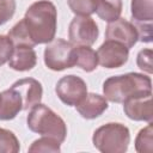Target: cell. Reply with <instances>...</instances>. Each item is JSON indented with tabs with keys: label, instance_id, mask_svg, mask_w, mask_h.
Listing matches in <instances>:
<instances>
[{
	"label": "cell",
	"instance_id": "cell-1",
	"mask_svg": "<svg viewBox=\"0 0 153 153\" xmlns=\"http://www.w3.org/2000/svg\"><path fill=\"white\" fill-rule=\"evenodd\" d=\"M23 20L33 45L48 44L55 38L57 11L51 1L38 0L31 4L26 10Z\"/></svg>",
	"mask_w": 153,
	"mask_h": 153
},
{
	"label": "cell",
	"instance_id": "cell-2",
	"mask_svg": "<svg viewBox=\"0 0 153 153\" xmlns=\"http://www.w3.org/2000/svg\"><path fill=\"white\" fill-rule=\"evenodd\" d=\"M103 93L106 100L123 103L124 100L152 93V80L142 73H126L108 78L103 82Z\"/></svg>",
	"mask_w": 153,
	"mask_h": 153
},
{
	"label": "cell",
	"instance_id": "cell-3",
	"mask_svg": "<svg viewBox=\"0 0 153 153\" xmlns=\"http://www.w3.org/2000/svg\"><path fill=\"white\" fill-rule=\"evenodd\" d=\"M27 128L42 136L55 139L60 143L66 140L67 126L65 121L44 104H36L26 117Z\"/></svg>",
	"mask_w": 153,
	"mask_h": 153
},
{
	"label": "cell",
	"instance_id": "cell-4",
	"mask_svg": "<svg viewBox=\"0 0 153 153\" xmlns=\"http://www.w3.org/2000/svg\"><path fill=\"white\" fill-rule=\"evenodd\" d=\"M92 142L102 153H124L130 143V131L122 123L110 122L94 130Z\"/></svg>",
	"mask_w": 153,
	"mask_h": 153
},
{
	"label": "cell",
	"instance_id": "cell-5",
	"mask_svg": "<svg viewBox=\"0 0 153 153\" xmlns=\"http://www.w3.org/2000/svg\"><path fill=\"white\" fill-rule=\"evenodd\" d=\"M44 63L55 72L75 66V45L63 38H54L44 49Z\"/></svg>",
	"mask_w": 153,
	"mask_h": 153
},
{
	"label": "cell",
	"instance_id": "cell-6",
	"mask_svg": "<svg viewBox=\"0 0 153 153\" xmlns=\"http://www.w3.org/2000/svg\"><path fill=\"white\" fill-rule=\"evenodd\" d=\"M98 35V25L90 16H75L68 27V38L74 45L91 47L96 43Z\"/></svg>",
	"mask_w": 153,
	"mask_h": 153
},
{
	"label": "cell",
	"instance_id": "cell-7",
	"mask_svg": "<svg viewBox=\"0 0 153 153\" xmlns=\"http://www.w3.org/2000/svg\"><path fill=\"white\" fill-rule=\"evenodd\" d=\"M55 92L63 104L76 106L87 94V85L80 76L74 74L65 75L57 81Z\"/></svg>",
	"mask_w": 153,
	"mask_h": 153
},
{
	"label": "cell",
	"instance_id": "cell-8",
	"mask_svg": "<svg viewBox=\"0 0 153 153\" xmlns=\"http://www.w3.org/2000/svg\"><path fill=\"white\" fill-rule=\"evenodd\" d=\"M96 53L98 63L109 69L124 66L129 57V49L123 44L111 39H105Z\"/></svg>",
	"mask_w": 153,
	"mask_h": 153
},
{
	"label": "cell",
	"instance_id": "cell-9",
	"mask_svg": "<svg viewBox=\"0 0 153 153\" xmlns=\"http://www.w3.org/2000/svg\"><path fill=\"white\" fill-rule=\"evenodd\" d=\"M105 39L116 41L130 49L139 41V33L134 23L120 17L118 19L108 24L105 30Z\"/></svg>",
	"mask_w": 153,
	"mask_h": 153
},
{
	"label": "cell",
	"instance_id": "cell-10",
	"mask_svg": "<svg viewBox=\"0 0 153 153\" xmlns=\"http://www.w3.org/2000/svg\"><path fill=\"white\" fill-rule=\"evenodd\" d=\"M123 111L133 121L152 122V93L137 96L123 102Z\"/></svg>",
	"mask_w": 153,
	"mask_h": 153
},
{
	"label": "cell",
	"instance_id": "cell-11",
	"mask_svg": "<svg viewBox=\"0 0 153 153\" xmlns=\"http://www.w3.org/2000/svg\"><path fill=\"white\" fill-rule=\"evenodd\" d=\"M12 87L19 93L23 100V110H29L41 103L43 96L42 84L33 78H24L17 80Z\"/></svg>",
	"mask_w": 153,
	"mask_h": 153
},
{
	"label": "cell",
	"instance_id": "cell-12",
	"mask_svg": "<svg viewBox=\"0 0 153 153\" xmlns=\"http://www.w3.org/2000/svg\"><path fill=\"white\" fill-rule=\"evenodd\" d=\"M108 100L98 93H87L85 98L76 105V111L82 118L93 120L103 115L108 109Z\"/></svg>",
	"mask_w": 153,
	"mask_h": 153
},
{
	"label": "cell",
	"instance_id": "cell-13",
	"mask_svg": "<svg viewBox=\"0 0 153 153\" xmlns=\"http://www.w3.org/2000/svg\"><path fill=\"white\" fill-rule=\"evenodd\" d=\"M23 110V100L19 93L11 86L1 92L0 98V120H13Z\"/></svg>",
	"mask_w": 153,
	"mask_h": 153
},
{
	"label": "cell",
	"instance_id": "cell-14",
	"mask_svg": "<svg viewBox=\"0 0 153 153\" xmlns=\"http://www.w3.org/2000/svg\"><path fill=\"white\" fill-rule=\"evenodd\" d=\"M37 63V55L32 47L16 45L13 54L8 61L10 68L18 72H26L32 69Z\"/></svg>",
	"mask_w": 153,
	"mask_h": 153
},
{
	"label": "cell",
	"instance_id": "cell-15",
	"mask_svg": "<svg viewBox=\"0 0 153 153\" xmlns=\"http://www.w3.org/2000/svg\"><path fill=\"white\" fill-rule=\"evenodd\" d=\"M75 66L90 73L98 66L97 53L87 45H75Z\"/></svg>",
	"mask_w": 153,
	"mask_h": 153
},
{
	"label": "cell",
	"instance_id": "cell-16",
	"mask_svg": "<svg viewBox=\"0 0 153 153\" xmlns=\"http://www.w3.org/2000/svg\"><path fill=\"white\" fill-rule=\"evenodd\" d=\"M96 13L102 20L111 23L122 13V0H97Z\"/></svg>",
	"mask_w": 153,
	"mask_h": 153
},
{
	"label": "cell",
	"instance_id": "cell-17",
	"mask_svg": "<svg viewBox=\"0 0 153 153\" xmlns=\"http://www.w3.org/2000/svg\"><path fill=\"white\" fill-rule=\"evenodd\" d=\"M130 12L135 23H152L153 0H131Z\"/></svg>",
	"mask_w": 153,
	"mask_h": 153
},
{
	"label": "cell",
	"instance_id": "cell-18",
	"mask_svg": "<svg viewBox=\"0 0 153 153\" xmlns=\"http://www.w3.org/2000/svg\"><path fill=\"white\" fill-rule=\"evenodd\" d=\"M135 149L137 153H151L153 149V126L152 122L142 128L135 139Z\"/></svg>",
	"mask_w": 153,
	"mask_h": 153
},
{
	"label": "cell",
	"instance_id": "cell-19",
	"mask_svg": "<svg viewBox=\"0 0 153 153\" xmlns=\"http://www.w3.org/2000/svg\"><path fill=\"white\" fill-rule=\"evenodd\" d=\"M7 36L12 39L14 47L16 45H27V47H32V48L35 47L30 36H29V33H27V30L25 27V24H24L23 19L19 20L16 25H13V27L8 31Z\"/></svg>",
	"mask_w": 153,
	"mask_h": 153
},
{
	"label": "cell",
	"instance_id": "cell-20",
	"mask_svg": "<svg viewBox=\"0 0 153 153\" xmlns=\"http://www.w3.org/2000/svg\"><path fill=\"white\" fill-rule=\"evenodd\" d=\"M20 145L14 133L0 128V153H18Z\"/></svg>",
	"mask_w": 153,
	"mask_h": 153
},
{
	"label": "cell",
	"instance_id": "cell-21",
	"mask_svg": "<svg viewBox=\"0 0 153 153\" xmlns=\"http://www.w3.org/2000/svg\"><path fill=\"white\" fill-rule=\"evenodd\" d=\"M29 152H51V153H59L61 152V143L56 141L55 139L42 136L37 140H35L31 146L29 147Z\"/></svg>",
	"mask_w": 153,
	"mask_h": 153
},
{
	"label": "cell",
	"instance_id": "cell-22",
	"mask_svg": "<svg viewBox=\"0 0 153 153\" xmlns=\"http://www.w3.org/2000/svg\"><path fill=\"white\" fill-rule=\"evenodd\" d=\"M67 4L76 16H91L96 13L97 0H67Z\"/></svg>",
	"mask_w": 153,
	"mask_h": 153
},
{
	"label": "cell",
	"instance_id": "cell-23",
	"mask_svg": "<svg viewBox=\"0 0 153 153\" xmlns=\"http://www.w3.org/2000/svg\"><path fill=\"white\" fill-rule=\"evenodd\" d=\"M14 44L8 36L0 35V66L10 61L13 54Z\"/></svg>",
	"mask_w": 153,
	"mask_h": 153
},
{
	"label": "cell",
	"instance_id": "cell-24",
	"mask_svg": "<svg viewBox=\"0 0 153 153\" xmlns=\"http://www.w3.org/2000/svg\"><path fill=\"white\" fill-rule=\"evenodd\" d=\"M152 49H142L139 51L137 57H136V65L137 67L146 72L147 74H152Z\"/></svg>",
	"mask_w": 153,
	"mask_h": 153
},
{
	"label": "cell",
	"instance_id": "cell-25",
	"mask_svg": "<svg viewBox=\"0 0 153 153\" xmlns=\"http://www.w3.org/2000/svg\"><path fill=\"white\" fill-rule=\"evenodd\" d=\"M16 12V0H0V26L7 23Z\"/></svg>",
	"mask_w": 153,
	"mask_h": 153
},
{
	"label": "cell",
	"instance_id": "cell-26",
	"mask_svg": "<svg viewBox=\"0 0 153 153\" xmlns=\"http://www.w3.org/2000/svg\"><path fill=\"white\" fill-rule=\"evenodd\" d=\"M0 98H1V92H0Z\"/></svg>",
	"mask_w": 153,
	"mask_h": 153
}]
</instances>
